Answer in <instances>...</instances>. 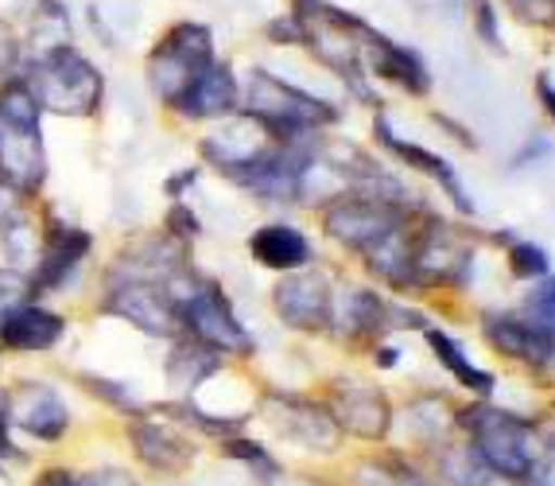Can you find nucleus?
Masks as SVG:
<instances>
[{"instance_id":"nucleus-44","label":"nucleus","mask_w":555,"mask_h":486,"mask_svg":"<svg viewBox=\"0 0 555 486\" xmlns=\"http://www.w3.org/2000/svg\"><path fill=\"white\" fill-rule=\"evenodd\" d=\"M552 412H555V393H552Z\"/></svg>"},{"instance_id":"nucleus-40","label":"nucleus","mask_w":555,"mask_h":486,"mask_svg":"<svg viewBox=\"0 0 555 486\" xmlns=\"http://www.w3.org/2000/svg\"><path fill=\"white\" fill-rule=\"evenodd\" d=\"M537 98H540V105H544L547 122L555 125V86H552V78H547V75L537 78Z\"/></svg>"},{"instance_id":"nucleus-6","label":"nucleus","mask_w":555,"mask_h":486,"mask_svg":"<svg viewBox=\"0 0 555 486\" xmlns=\"http://www.w3.org/2000/svg\"><path fill=\"white\" fill-rule=\"evenodd\" d=\"M125 439H129L132 459L156 478H179L198 463V436H191L183 424L159 409H144L129 417Z\"/></svg>"},{"instance_id":"nucleus-1","label":"nucleus","mask_w":555,"mask_h":486,"mask_svg":"<svg viewBox=\"0 0 555 486\" xmlns=\"http://www.w3.org/2000/svg\"><path fill=\"white\" fill-rule=\"evenodd\" d=\"M459 436L470 439L481 463L498 478L525 483L552 432L540 417L505 409L498 401H466L459 405Z\"/></svg>"},{"instance_id":"nucleus-17","label":"nucleus","mask_w":555,"mask_h":486,"mask_svg":"<svg viewBox=\"0 0 555 486\" xmlns=\"http://www.w3.org/2000/svg\"><path fill=\"white\" fill-rule=\"evenodd\" d=\"M237 102H241V86L233 78V66L214 59L203 75L191 78V86L167 110L176 113V117H183V122H218V117L237 110Z\"/></svg>"},{"instance_id":"nucleus-10","label":"nucleus","mask_w":555,"mask_h":486,"mask_svg":"<svg viewBox=\"0 0 555 486\" xmlns=\"http://www.w3.org/2000/svg\"><path fill=\"white\" fill-rule=\"evenodd\" d=\"M397 424L404 429L400 448L427 459L459 436V405L443 393H416L404 401V409H397Z\"/></svg>"},{"instance_id":"nucleus-16","label":"nucleus","mask_w":555,"mask_h":486,"mask_svg":"<svg viewBox=\"0 0 555 486\" xmlns=\"http://www.w3.org/2000/svg\"><path fill=\"white\" fill-rule=\"evenodd\" d=\"M0 183L24 199L47 183V152L39 129H16L0 117Z\"/></svg>"},{"instance_id":"nucleus-29","label":"nucleus","mask_w":555,"mask_h":486,"mask_svg":"<svg viewBox=\"0 0 555 486\" xmlns=\"http://www.w3.org/2000/svg\"><path fill=\"white\" fill-rule=\"evenodd\" d=\"M505 265H509V272L517 277V281H544L547 269H552V261H547V253L540 250L537 242H513L509 253H505Z\"/></svg>"},{"instance_id":"nucleus-41","label":"nucleus","mask_w":555,"mask_h":486,"mask_svg":"<svg viewBox=\"0 0 555 486\" xmlns=\"http://www.w3.org/2000/svg\"><path fill=\"white\" fill-rule=\"evenodd\" d=\"M373 362H377V370H397V362H400V350H397V346H385V343H377V346H373Z\"/></svg>"},{"instance_id":"nucleus-39","label":"nucleus","mask_w":555,"mask_h":486,"mask_svg":"<svg viewBox=\"0 0 555 486\" xmlns=\"http://www.w3.org/2000/svg\"><path fill=\"white\" fill-rule=\"evenodd\" d=\"M36 486H78V471H70V468H47V471H39Z\"/></svg>"},{"instance_id":"nucleus-14","label":"nucleus","mask_w":555,"mask_h":486,"mask_svg":"<svg viewBox=\"0 0 555 486\" xmlns=\"http://www.w3.org/2000/svg\"><path fill=\"white\" fill-rule=\"evenodd\" d=\"M272 308H276L280 323H287L292 331H304V335L331 331V284L319 272H292L272 289Z\"/></svg>"},{"instance_id":"nucleus-4","label":"nucleus","mask_w":555,"mask_h":486,"mask_svg":"<svg viewBox=\"0 0 555 486\" xmlns=\"http://www.w3.org/2000/svg\"><path fill=\"white\" fill-rule=\"evenodd\" d=\"M214 63V31L198 20H179L164 31L149 55V86L164 105L183 94L191 78H198Z\"/></svg>"},{"instance_id":"nucleus-42","label":"nucleus","mask_w":555,"mask_h":486,"mask_svg":"<svg viewBox=\"0 0 555 486\" xmlns=\"http://www.w3.org/2000/svg\"><path fill=\"white\" fill-rule=\"evenodd\" d=\"M299 486H334V483H326V478H299Z\"/></svg>"},{"instance_id":"nucleus-28","label":"nucleus","mask_w":555,"mask_h":486,"mask_svg":"<svg viewBox=\"0 0 555 486\" xmlns=\"http://www.w3.org/2000/svg\"><path fill=\"white\" fill-rule=\"evenodd\" d=\"M78 382H82V389L90 393V397H98V401H102V405H109V409H117L120 417H137V412H144V405H140L137 393H132L125 382H117V378L78 374Z\"/></svg>"},{"instance_id":"nucleus-8","label":"nucleus","mask_w":555,"mask_h":486,"mask_svg":"<svg viewBox=\"0 0 555 486\" xmlns=\"http://www.w3.org/2000/svg\"><path fill=\"white\" fill-rule=\"evenodd\" d=\"M176 308H179V328H183V335L198 338V343L218 350L222 358L253 355V335L245 331L237 311L230 308V296L214 281L203 277V284H198L183 304H176Z\"/></svg>"},{"instance_id":"nucleus-30","label":"nucleus","mask_w":555,"mask_h":486,"mask_svg":"<svg viewBox=\"0 0 555 486\" xmlns=\"http://www.w3.org/2000/svg\"><path fill=\"white\" fill-rule=\"evenodd\" d=\"M525 319L555 338V277H544V281L532 284V292L525 299Z\"/></svg>"},{"instance_id":"nucleus-25","label":"nucleus","mask_w":555,"mask_h":486,"mask_svg":"<svg viewBox=\"0 0 555 486\" xmlns=\"http://www.w3.org/2000/svg\"><path fill=\"white\" fill-rule=\"evenodd\" d=\"M427 463H431V471H436L443 486H490L498 478L481 463V456L466 436H454L436 456H427Z\"/></svg>"},{"instance_id":"nucleus-15","label":"nucleus","mask_w":555,"mask_h":486,"mask_svg":"<svg viewBox=\"0 0 555 486\" xmlns=\"http://www.w3.org/2000/svg\"><path fill=\"white\" fill-rule=\"evenodd\" d=\"M12 393V429L31 436L36 444H59L70 432V409L63 393L43 382H24Z\"/></svg>"},{"instance_id":"nucleus-13","label":"nucleus","mask_w":555,"mask_h":486,"mask_svg":"<svg viewBox=\"0 0 555 486\" xmlns=\"http://www.w3.org/2000/svg\"><path fill=\"white\" fill-rule=\"evenodd\" d=\"M105 316H117L125 323H132L144 335L156 338H179V308L171 304V296L164 292V284H113L105 296Z\"/></svg>"},{"instance_id":"nucleus-7","label":"nucleus","mask_w":555,"mask_h":486,"mask_svg":"<svg viewBox=\"0 0 555 486\" xmlns=\"http://www.w3.org/2000/svg\"><path fill=\"white\" fill-rule=\"evenodd\" d=\"M323 405L331 409L334 424L343 429L346 439L370 444V448H385L397 432V405L380 385L358 382V378H338L331 389L323 393Z\"/></svg>"},{"instance_id":"nucleus-19","label":"nucleus","mask_w":555,"mask_h":486,"mask_svg":"<svg viewBox=\"0 0 555 486\" xmlns=\"http://www.w3.org/2000/svg\"><path fill=\"white\" fill-rule=\"evenodd\" d=\"M373 137H377V141L385 144V149H389L400 164H408V168L420 171V176H427V179H436L439 188L447 191V199H451L463 215H474V203L466 199V191H463V183H459V176H454V168L447 164L443 156H439V152L424 149V144L400 141L397 132L389 129V122H385V117H377V125H373Z\"/></svg>"},{"instance_id":"nucleus-20","label":"nucleus","mask_w":555,"mask_h":486,"mask_svg":"<svg viewBox=\"0 0 555 486\" xmlns=\"http://www.w3.org/2000/svg\"><path fill=\"white\" fill-rule=\"evenodd\" d=\"M365 43H370V66L373 75L380 78V82L397 86V90H404V94L412 98H424L427 90H431V71H427V63L420 59V51L412 48H400V43H392V39L385 36H365Z\"/></svg>"},{"instance_id":"nucleus-5","label":"nucleus","mask_w":555,"mask_h":486,"mask_svg":"<svg viewBox=\"0 0 555 486\" xmlns=\"http://www.w3.org/2000/svg\"><path fill=\"white\" fill-rule=\"evenodd\" d=\"M260 417H264L292 448L307 451V456L334 459L346 451V436H343V429L334 424L323 397H307V393H264V397H260Z\"/></svg>"},{"instance_id":"nucleus-27","label":"nucleus","mask_w":555,"mask_h":486,"mask_svg":"<svg viewBox=\"0 0 555 486\" xmlns=\"http://www.w3.org/2000/svg\"><path fill=\"white\" fill-rule=\"evenodd\" d=\"M39 234H36V226H31V218H16V222L9 226H0V253H4V261H9V269L16 272H28L36 269L39 261Z\"/></svg>"},{"instance_id":"nucleus-34","label":"nucleus","mask_w":555,"mask_h":486,"mask_svg":"<svg viewBox=\"0 0 555 486\" xmlns=\"http://www.w3.org/2000/svg\"><path fill=\"white\" fill-rule=\"evenodd\" d=\"M269 39H272V43H287V48H299V43L307 48L304 20H299L296 12H287V16L272 20V24H269Z\"/></svg>"},{"instance_id":"nucleus-32","label":"nucleus","mask_w":555,"mask_h":486,"mask_svg":"<svg viewBox=\"0 0 555 486\" xmlns=\"http://www.w3.org/2000/svg\"><path fill=\"white\" fill-rule=\"evenodd\" d=\"M78 486H140V478L120 463H105V468L78 471Z\"/></svg>"},{"instance_id":"nucleus-21","label":"nucleus","mask_w":555,"mask_h":486,"mask_svg":"<svg viewBox=\"0 0 555 486\" xmlns=\"http://www.w3.org/2000/svg\"><path fill=\"white\" fill-rule=\"evenodd\" d=\"M222 370H225V358L191 335H179L176 346H171V355H167V382H171V389L179 397H195Z\"/></svg>"},{"instance_id":"nucleus-3","label":"nucleus","mask_w":555,"mask_h":486,"mask_svg":"<svg viewBox=\"0 0 555 486\" xmlns=\"http://www.w3.org/2000/svg\"><path fill=\"white\" fill-rule=\"evenodd\" d=\"M245 117L264 125L272 141H296V137H311L315 129L334 125L338 110L269 71H253L249 90H245Z\"/></svg>"},{"instance_id":"nucleus-26","label":"nucleus","mask_w":555,"mask_h":486,"mask_svg":"<svg viewBox=\"0 0 555 486\" xmlns=\"http://www.w3.org/2000/svg\"><path fill=\"white\" fill-rule=\"evenodd\" d=\"M218 456L237 463V468H245L260 486H280L287 478V468L276 459V451H272L264 439L249 436V432H237V436L222 439V444H218Z\"/></svg>"},{"instance_id":"nucleus-23","label":"nucleus","mask_w":555,"mask_h":486,"mask_svg":"<svg viewBox=\"0 0 555 486\" xmlns=\"http://www.w3.org/2000/svg\"><path fill=\"white\" fill-rule=\"evenodd\" d=\"M249 253H253V261H260L272 272H299L311 261V242L299 234L296 226L269 222V226H260L257 234H249Z\"/></svg>"},{"instance_id":"nucleus-35","label":"nucleus","mask_w":555,"mask_h":486,"mask_svg":"<svg viewBox=\"0 0 555 486\" xmlns=\"http://www.w3.org/2000/svg\"><path fill=\"white\" fill-rule=\"evenodd\" d=\"M474 4V31H478L490 48H501V36H498V12H493V0H470Z\"/></svg>"},{"instance_id":"nucleus-38","label":"nucleus","mask_w":555,"mask_h":486,"mask_svg":"<svg viewBox=\"0 0 555 486\" xmlns=\"http://www.w3.org/2000/svg\"><path fill=\"white\" fill-rule=\"evenodd\" d=\"M12 75H20V43H16V36H12L9 24L0 20V82Z\"/></svg>"},{"instance_id":"nucleus-31","label":"nucleus","mask_w":555,"mask_h":486,"mask_svg":"<svg viewBox=\"0 0 555 486\" xmlns=\"http://www.w3.org/2000/svg\"><path fill=\"white\" fill-rule=\"evenodd\" d=\"M36 299V289H31L28 272H16V269H0V323L20 308V304H28Z\"/></svg>"},{"instance_id":"nucleus-18","label":"nucleus","mask_w":555,"mask_h":486,"mask_svg":"<svg viewBox=\"0 0 555 486\" xmlns=\"http://www.w3.org/2000/svg\"><path fill=\"white\" fill-rule=\"evenodd\" d=\"M66 335V319L59 311L43 308L39 299L20 304L4 323H0V346L16 350V355H43L51 346H59V338Z\"/></svg>"},{"instance_id":"nucleus-9","label":"nucleus","mask_w":555,"mask_h":486,"mask_svg":"<svg viewBox=\"0 0 555 486\" xmlns=\"http://www.w3.org/2000/svg\"><path fill=\"white\" fill-rule=\"evenodd\" d=\"M404 218V206L389 203V199L370 195V191H346L334 203H326L323 210V230L331 242H338L343 250L365 253L370 245H377L385 234H392Z\"/></svg>"},{"instance_id":"nucleus-43","label":"nucleus","mask_w":555,"mask_h":486,"mask_svg":"<svg viewBox=\"0 0 555 486\" xmlns=\"http://www.w3.org/2000/svg\"><path fill=\"white\" fill-rule=\"evenodd\" d=\"M490 486H525V483H509V478H493Z\"/></svg>"},{"instance_id":"nucleus-37","label":"nucleus","mask_w":555,"mask_h":486,"mask_svg":"<svg viewBox=\"0 0 555 486\" xmlns=\"http://www.w3.org/2000/svg\"><path fill=\"white\" fill-rule=\"evenodd\" d=\"M525 486H555V432L547 436L544 451H540V459L532 463V471H528Z\"/></svg>"},{"instance_id":"nucleus-11","label":"nucleus","mask_w":555,"mask_h":486,"mask_svg":"<svg viewBox=\"0 0 555 486\" xmlns=\"http://www.w3.org/2000/svg\"><path fill=\"white\" fill-rule=\"evenodd\" d=\"M481 338L490 343V350H498L501 358L525 366V370H537L547 374L555 370V338L544 335L540 328H532L525 316H513V311H486L481 316Z\"/></svg>"},{"instance_id":"nucleus-22","label":"nucleus","mask_w":555,"mask_h":486,"mask_svg":"<svg viewBox=\"0 0 555 486\" xmlns=\"http://www.w3.org/2000/svg\"><path fill=\"white\" fill-rule=\"evenodd\" d=\"M427 350L436 355V362L443 366L447 374L463 385L466 393H470L474 401H493V393H498V374H493V370H481V366H474L470 355L459 346V338H454L451 331L427 328Z\"/></svg>"},{"instance_id":"nucleus-36","label":"nucleus","mask_w":555,"mask_h":486,"mask_svg":"<svg viewBox=\"0 0 555 486\" xmlns=\"http://www.w3.org/2000/svg\"><path fill=\"white\" fill-rule=\"evenodd\" d=\"M198 230H203V226H198V218H195V210H186V206H171V210H167V234L171 238H179V242H191V238H198Z\"/></svg>"},{"instance_id":"nucleus-12","label":"nucleus","mask_w":555,"mask_h":486,"mask_svg":"<svg viewBox=\"0 0 555 486\" xmlns=\"http://www.w3.org/2000/svg\"><path fill=\"white\" fill-rule=\"evenodd\" d=\"M39 261L31 269V289L39 292H55L63 289L70 277L78 272V265L90 257L93 250V234L90 230H78V226L63 222V218H47L43 234H39Z\"/></svg>"},{"instance_id":"nucleus-2","label":"nucleus","mask_w":555,"mask_h":486,"mask_svg":"<svg viewBox=\"0 0 555 486\" xmlns=\"http://www.w3.org/2000/svg\"><path fill=\"white\" fill-rule=\"evenodd\" d=\"M20 78L36 90L39 105L59 113V117H82L86 122L102 110L105 75L70 43H59L31 63H20Z\"/></svg>"},{"instance_id":"nucleus-33","label":"nucleus","mask_w":555,"mask_h":486,"mask_svg":"<svg viewBox=\"0 0 555 486\" xmlns=\"http://www.w3.org/2000/svg\"><path fill=\"white\" fill-rule=\"evenodd\" d=\"M9 459H24V451L12 444V393L0 389V475L9 468Z\"/></svg>"},{"instance_id":"nucleus-24","label":"nucleus","mask_w":555,"mask_h":486,"mask_svg":"<svg viewBox=\"0 0 555 486\" xmlns=\"http://www.w3.org/2000/svg\"><path fill=\"white\" fill-rule=\"evenodd\" d=\"M385 311H389V304L377 296L373 289H350L343 296V304L334 308L331 316V331L338 338H350V343H358V338H377L385 335Z\"/></svg>"}]
</instances>
